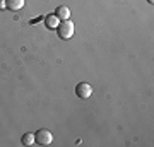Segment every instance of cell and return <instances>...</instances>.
Returning a JSON list of instances; mask_svg holds the SVG:
<instances>
[{
  "instance_id": "5",
  "label": "cell",
  "mask_w": 154,
  "mask_h": 147,
  "mask_svg": "<svg viewBox=\"0 0 154 147\" xmlns=\"http://www.w3.org/2000/svg\"><path fill=\"white\" fill-rule=\"evenodd\" d=\"M5 7L12 12L21 11L22 7H24V0H5Z\"/></svg>"
},
{
  "instance_id": "1",
  "label": "cell",
  "mask_w": 154,
  "mask_h": 147,
  "mask_svg": "<svg viewBox=\"0 0 154 147\" xmlns=\"http://www.w3.org/2000/svg\"><path fill=\"white\" fill-rule=\"evenodd\" d=\"M57 34H58L60 39H70L72 36H74V22L69 21V19L58 22V26H57Z\"/></svg>"
},
{
  "instance_id": "6",
  "label": "cell",
  "mask_w": 154,
  "mask_h": 147,
  "mask_svg": "<svg viewBox=\"0 0 154 147\" xmlns=\"http://www.w3.org/2000/svg\"><path fill=\"white\" fill-rule=\"evenodd\" d=\"M55 16L58 17V19H62V21H65V19H69V16H70V9L65 5H60L55 9Z\"/></svg>"
},
{
  "instance_id": "3",
  "label": "cell",
  "mask_w": 154,
  "mask_h": 147,
  "mask_svg": "<svg viewBox=\"0 0 154 147\" xmlns=\"http://www.w3.org/2000/svg\"><path fill=\"white\" fill-rule=\"evenodd\" d=\"M93 94V87L89 86L88 82H79L75 86V96H79L81 99H88Z\"/></svg>"
},
{
  "instance_id": "9",
  "label": "cell",
  "mask_w": 154,
  "mask_h": 147,
  "mask_svg": "<svg viewBox=\"0 0 154 147\" xmlns=\"http://www.w3.org/2000/svg\"><path fill=\"white\" fill-rule=\"evenodd\" d=\"M147 2H149V4H152V2H154V0H147Z\"/></svg>"
},
{
  "instance_id": "10",
  "label": "cell",
  "mask_w": 154,
  "mask_h": 147,
  "mask_svg": "<svg viewBox=\"0 0 154 147\" xmlns=\"http://www.w3.org/2000/svg\"><path fill=\"white\" fill-rule=\"evenodd\" d=\"M0 2H5V0H0Z\"/></svg>"
},
{
  "instance_id": "2",
  "label": "cell",
  "mask_w": 154,
  "mask_h": 147,
  "mask_svg": "<svg viewBox=\"0 0 154 147\" xmlns=\"http://www.w3.org/2000/svg\"><path fill=\"white\" fill-rule=\"evenodd\" d=\"M34 142L39 144V145H50L51 142H53V133L46 128H41L34 133Z\"/></svg>"
},
{
  "instance_id": "8",
  "label": "cell",
  "mask_w": 154,
  "mask_h": 147,
  "mask_svg": "<svg viewBox=\"0 0 154 147\" xmlns=\"http://www.w3.org/2000/svg\"><path fill=\"white\" fill-rule=\"evenodd\" d=\"M0 9H7V7H5V2H0Z\"/></svg>"
},
{
  "instance_id": "4",
  "label": "cell",
  "mask_w": 154,
  "mask_h": 147,
  "mask_svg": "<svg viewBox=\"0 0 154 147\" xmlns=\"http://www.w3.org/2000/svg\"><path fill=\"white\" fill-rule=\"evenodd\" d=\"M57 26H58V17L55 14H48V16L45 17V27L46 29L53 31V29H57Z\"/></svg>"
},
{
  "instance_id": "7",
  "label": "cell",
  "mask_w": 154,
  "mask_h": 147,
  "mask_svg": "<svg viewBox=\"0 0 154 147\" xmlns=\"http://www.w3.org/2000/svg\"><path fill=\"white\" fill-rule=\"evenodd\" d=\"M21 142H22V145H31L34 142V133H24Z\"/></svg>"
}]
</instances>
